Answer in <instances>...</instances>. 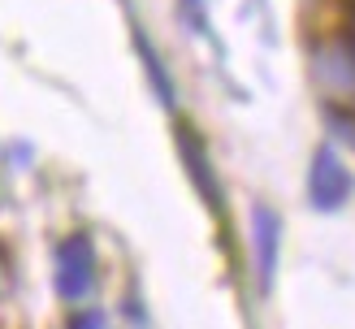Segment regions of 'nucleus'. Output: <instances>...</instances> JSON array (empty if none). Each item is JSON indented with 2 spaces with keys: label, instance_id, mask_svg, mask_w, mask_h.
<instances>
[{
  "label": "nucleus",
  "instance_id": "7ed1b4c3",
  "mask_svg": "<svg viewBox=\"0 0 355 329\" xmlns=\"http://www.w3.org/2000/svg\"><path fill=\"white\" fill-rule=\"evenodd\" d=\"M312 69H316V82H321L329 96L355 100V39L321 44L316 57H312Z\"/></svg>",
  "mask_w": 355,
  "mask_h": 329
},
{
  "label": "nucleus",
  "instance_id": "20e7f679",
  "mask_svg": "<svg viewBox=\"0 0 355 329\" xmlns=\"http://www.w3.org/2000/svg\"><path fill=\"white\" fill-rule=\"evenodd\" d=\"M252 238H256L260 290H273V277H277V242H282V221H277L273 208L256 204V213H252Z\"/></svg>",
  "mask_w": 355,
  "mask_h": 329
},
{
  "label": "nucleus",
  "instance_id": "f257e3e1",
  "mask_svg": "<svg viewBox=\"0 0 355 329\" xmlns=\"http://www.w3.org/2000/svg\"><path fill=\"white\" fill-rule=\"evenodd\" d=\"M347 195H351V173L343 165V156L334 148H316L312 169H308V199L321 213H334V208L347 204Z\"/></svg>",
  "mask_w": 355,
  "mask_h": 329
},
{
  "label": "nucleus",
  "instance_id": "0eeeda50",
  "mask_svg": "<svg viewBox=\"0 0 355 329\" xmlns=\"http://www.w3.org/2000/svg\"><path fill=\"white\" fill-rule=\"evenodd\" d=\"M329 126H334V130H343V134H347V143H355V121H351L347 113H329Z\"/></svg>",
  "mask_w": 355,
  "mask_h": 329
},
{
  "label": "nucleus",
  "instance_id": "1a4fd4ad",
  "mask_svg": "<svg viewBox=\"0 0 355 329\" xmlns=\"http://www.w3.org/2000/svg\"><path fill=\"white\" fill-rule=\"evenodd\" d=\"M351 30H355V0H351Z\"/></svg>",
  "mask_w": 355,
  "mask_h": 329
},
{
  "label": "nucleus",
  "instance_id": "6e6552de",
  "mask_svg": "<svg viewBox=\"0 0 355 329\" xmlns=\"http://www.w3.org/2000/svg\"><path fill=\"white\" fill-rule=\"evenodd\" d=\"M69 329H104V317H100V312H83Z\"/></svg>",
  "mask_w": 355,
  "mask_h": 329
},
{
  "label": "nucleus",
  "instance_id": "423d86ee",
  "mask_svg": "<svg viewBox=\"0 0 355 329\" xmlns=\"http://www.w3.org/2000/svg\"><path fill=\"white\" fill-rule=\"evenodd\" d=\"M139 57H144V65H148V78H152V87H156V96H161V104H165V109H173V82H169V74H165L161 57L148 48V39H139Z\"/></svg>",
  "mask_w": 355,
  "mask_h": 329
},
{
  "label": "nucleus",
  "instance_id": "f03ea898",
  "mask_svg": "<svg viewBox=\"0 0 355 329\" xmlns=\"http://www.w3.org/2000/svg\"><path fill=\"white\" fill-rule=\"evenodd\" d=\"M92 273H96L92 238H87V234H69L57 247V294H61V299H83V294L92 290Z\"/></svg>",
  "mask_w": 355,
  "mask_h": 329
},
{
  "label": "nucleus",
  "instance_id": "39448f33",
  "mask_svg": "<svg viewBox=\"0 0 355 329\" xmlns=\"http://www.w3.org/2000/svg\"><path fill=\"white\" fill-rule=\"evenodd\" d=\"M178 143H182V161H187V169H191L195 186H200V195L212 204V213H221V190H217V178H212V165H208L204 143H200L191 130H178Z\"/></svg>",
  "mask_w": 355,
  "mask_h": 329
}]
</instances>
